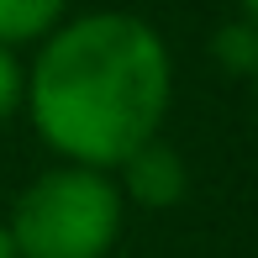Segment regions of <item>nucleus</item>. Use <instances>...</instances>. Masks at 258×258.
<instances>
[{"label": "nucleus", "instance_id": "obj_1", "mask_svg": "<svg viewBox=\"0 0 258 258\" xmlns=\"http://www.w3.org/2000/svg\"><path fill=\"white\" fill-rule=\"evenodd\" d=\"M174 105V53L132 11H79L37 42L27 63V116L58 163L111 174L153 143Z\"/></svg>", "mask_w": 258, "mask_h": 258}, {"label": "nucleus", "instance_id": "obj_2", "mask_svg": "<svg viewBox=\"0 0 258 258\" xmlns=\"http://www.w3.org/2000/svg\"><path fill=\"white\" fill-rule=\"evenodd\" d=\"M6 227L16 258H111L126 227L116 174L85 163H53L11 201Z\"/></svg>", "mask_w": 258, "mask_h": 258}, {"label": "nucleus", "instance_id": "obj_3", "mask_svg": "<svg viewBox=\"0 0 258 258\" xmlns=\"http://www.w3.org/2000/svg\"><path fill=\"white\" fill-rule=\"evenodd\" d=\"M111 174H116L121 201L137 206V211H174L190 195V163H184V153L174 143H163V137L143 143L137 153H126Z\"/></svg>", "mask_w": 258, "mask_h": 258}, {"label": "nucleus", "instance_id": "obj_4", "mask_svg": "<svg viewBox=\"0 0 258 258\" xmlns=\"http://www.w3.org/2000/svg\"><path fill=\"white\" fill-rule=\"evenodd\" d=\"M74 0H0V42L6 48H37L69 16Z\"/></svg>", "mask_w": 258, "mask_h": 258}, {"label": "nucleus", "instance_id": "obj_5", "mask_svg": "<svg viewBox=\"0 0 258 258\" xmlns=\"http://www.w3.org/2000/svg\"><path fill=\"white\" fill-rule=\"evenodd\" d=\"M211 58H216L221 74L253 79L258 74V21H248V16L221 21V27L211 32Z\"/></svg>", "mask_w": 258, "mask_h": 258}, {"label": "nucleus", "instance_id": "obj_6", "mask_svg": "<svg viewBox=\"0 0 258 258\" xmlns=\"http://www.w3.org/2000/svg\"><path fill=\"white\" fill-rule=\"evenodd\" d=\"M21 111H27V63L16 48L0 42V126L16 121Z\"/></svg>", "mask_w": 258, "mask_h": 258}, {"label": "nucleus", "instance_id": "obj_7", "mask_svg": "<svg viewBox=\"0 0 258 258\" xmlns=\"http://www.w3.org/2000/svg\"><path fill=\"white\" fill-rule=\"evenodd\" d=\"M0 258H16V237H11V227H6V216H0Z\"/></svg>", "mask_w": 258, "mask_h": 258}, {"label": "nucleus", "instance_id": "obj_8", "mask_svg": "<svg viewBox=\"0 0 258 258\" xmlns=\"http://www.w3.org/2000/svg\"><path fill=\"white\" fill-rule=\"evenodd\" d=\"M237 6H242V16H248V21H258V0H237Z\"/></svg>", "mask_w": 258, "mask_h": 258}, {"label": "nucleus", "instance_id": "obj_9", "mask_svg": "<svg viewBox=\"0 0 258 258\" xmlns=\"http://www.w3.org/2000/svg\"><path fill=\"white\" fill-rule=\"evenodd\" d=\"M253 105H258V74H253Z\"/></svg>", "mask_w": 258, "mask_h": 258}]
</instances>
